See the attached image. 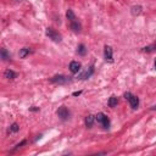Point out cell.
Segmentation results:
<instances>
[{
    "instance_id": "cell-2",
    "label": "cell",
    "mask_w": 156,
    "mask_h": 156,
    "mask_svg": "<svg viewBox=\"0 0 156 156\" xmlns=\"http://www.w3.org/2000/svg\"><path fill=\"white\" fill-rule=\"evenodd\" d=\"M50 82H51V83H55V84H67L71 82V79H70V77L57 75V76H54L53 78H50Z\"/></svg>"
},
{
    "instance_id": "cell-4",
    "label": "cell",
    "mask_w": 156,
    "mask_h": 156,
    "mask_svg": "<svg viewBox=\"0 0 156 156\" xmlns=\"http://www.w3.org/2000/svg\"><path fill=\"white\" fill-rule=\"evenodd\" d=\"M57 116H59V118H60V120L66 121L67 118L70 117V111L67 110V107L60 106V107H59V110H57Z\"/></svg>"
},
{
    "instance_id": "cell-18",
    "label": "cell",
    "mask_w": 156,
    "mask_h": 156,
    "mask_svg": "<svg viewBox=\"0 0 156 156\" xmlns=\"http://www.w3.org/2000/svg\"><path fill=\"white\" fill-rule=\"evenodd\" d=\"M1 59H3L4 61H7V60H10V59H11L10 54L7 53L6 49H1Z\"/></svg>"
},
{
    "instance_id": "cell-10",
    "label": "cell",
    "mask_w": 156,
    "mask_h": 156,
    "mask_svg": "<svg viewBox=\"0 0 156 156\" xmlns=\"http://www.w3.org/2000/svg\"><path fill=\"white\" fill-rule=\"evenodd\" d=\"M96 120L95 116H93V115H88V116L85 117V120H84V123H85V126L88 127V128H91L94 125V121Z\"/></svg>"
},
{
    "instance_id": "cell-5",
    "label": "cell",
    "mask_w": 156,
    "mask_h": 156,
    "mask_svg": "<svg viewBox=\"0 0 156 156\" xmlns=\"http://www.w3.org/2000/svg\"><path fill=\"white\" fill-rule=\"evenodd\" d=\"M93 73H94V67L90 66L88 70H85L84 72H82L81 75H78V78H79V79H88V78L91 77Z\"/></svg>"
},
{
    "instance_id": "cell-6",
    "label": "cell",
    "mask_w": 156,
    "mask_h": 156,
    "mask_svg": "<svg viewBox=\"0 0 156 156\" xmlns=\"http://www.w3.org/2000/svg\"><path fill=\"white\" fill-rule=\"evenodd\" d=\"M104 57H105V60H106V61H110V62L113 61V59H112V48L109 47V45H106V47H105Z\"/></svg>"
},
{
    "instance_id": "cell-1",
    "label": "cell",
    "mask_w": 156,
    "mask_h": 156,
    "mask_svg": "<svg viewBox=\"0 0 156 156\" xmlns=\"http://www.w3.org/2000/svg\"><path fill=\"white\" fill-rule=\"evenodd\" d=\"M95 118H96V121H98V123L104 128V129H107V128L110 127V120H109V117L105 113L100 112V113L96 115Z\"/></svg>"
},
{
    "instance_id": "cell-23",
    "label": "cell",
    "mask_w": 156,
    "mask_h": 156,
    "mask_svg": "<svg viewBox=\"0 0 156 156\" xmlns=\"http://www.w3.org/2000/svg\"><path fill=\"white\" fill-rule=\"evenodd\" d=\"M82 94V91L79 90V91H75V93H73V96H78V95H81Z\"/></svg>"
},
{
    "instance_id": "cell-21",
    "label": "cell",
    "mask_w": 156,
    "mask_h": 156,
    "mask_svg": "<svg viewBox=\"0 0 156 156\" xmlns=\"http://www.w3.org/2000/svg\"><path fill=\"white\" fill-rule=\"evenodd\" d=\"M123 96H125V98L128 100V99H129L131 96H132V94H131V93H125V95H123Z\"/></svg>"
},
{
    "instance_id": "cell-24",
    "label": "cell",
    "mask_w": 156,
    "mask_h": 156,
    "mask_svg": "<svg viewBox=\"0 0 156 156\" xmlns=\"http://www.w3.org/2000/svg\"><path fill=\"white\" fill-rule=\"evenodd\" d=\"M151 110H156V105H155V106H153V107H151Z\"/></svg>"
},
{
    "instance_id": "cell-11",
    "label": "cell",
    "mask_w": 156,
    "mask_h": 156,
    "mask_svg": "<svg viewBox=\"0 0 156 156\" xmlns=\"http://www.w3.org/2000/svg\"><path fill=\"white\" fill-rule=\"evenodd\" d=\"M32 53H33V50H32L31 48H22V49L20 50V54H18V55H20L21 59H25V57H27V56H28L29 54H32Z\"/></svg>"
},
{
    "instance_id": "cell-17",
    "label": "cell",
    "mask_w": 156,
    "mask_h": 156,
    "mask_svg": "<svg viewBox=\"0 0 156 156\" xmlns=\"http://www.w3.org/2000/svg\"><path fill=\"white\" fill-rule=\"evenodd\" d=\"M66 17H67L71 22H73V21L77 20V18H76V15L73 13V11L71 10V9H68V10H67V12H66Z\"/></svg>"
},
{
    "instance_id": "cell-8",
    "label": "cell",
    "mask_w": 156,
    "mask_h": 156,
    "mask_svg": "<svg viewBox=\"0 0 156 156\" xmlns=\"http://www.w3.org/2000/svg\"><path fill=\"white\" fill-rule=\"evenodd\" d=\"M128 101H129V104H131V107L133 109V110H135V109H138V106H139V99L137 98V96H134V95H132L129 99H128Z\"/></svg>"
},
{
    "instance_id": "cell-20",
    "label": "cell",
    "mask_w": 156,
    "mask_h": 156,
    "mask_svg": "<svg viewBox=\"0 0 156 156\" xmlns=\"http://www.w3.org/2000/svg\"><path fill=\"white\" fill-rule=\"evenodd\" d=\"M26 143H27V141H26V140H22V141H21V143H18V144H17V145L15 146V149H13V151H15V150H18V149H20V148H21V146H23V145H25Z\"/></svg>"
},
{
    "instance_id": "cell-22",
    "label": "cell",
    "mask_w": 156,
    "mask_h": 156,
    "mask_svg": "<svg viewBox=\"0 0 156 156\" xmlns=\"http://www.w3.org/2000/svg\"><path fill=\"white\" fill-rule=\"evenodd\" d=\"M29 110H31V111H39V107H37V106H32Z\"/></svg>"
},
{
    "instance_id": "cell-16",
    "label": "cell",
    "mask_w": 156,
    "mask_h": 156,
    "mask_svg": "<svg viewBox=\"0 0 156 156\" xmlns=\"http://www.w3.org/2000/svg\"><path fill=\"white\" fill-rule=\"evenodd\" d=\"M18 131H20V126H18L17 123H12V125L9 127L7 133H9V134H10V133H17Z\"/></svg>"
},
{
    "instance_id": "cell-9",
    "label": "cell",
    "mask_w": 156,
    "mask_h": 156,
    "mask_svg": "<svg viewBox=\"0 0 156 156\" xmlns=\"http://www.w3.org/2000/svg\"><path fill=\"white\" fill-rule=\"evenodd\" d=\"M4 77H5L6 79H15L17 77V73L10 70V68H7V70H5V72H4Z\"/></svg>"
},
{
    "instance_id": "cell-3",
    "label": "cell",
    "mask_w": 156,
    "mask_h": 156,
    "mask_svg": "<svg viewBox=\"0 0 156 156\" xmlns=\"http://www.w3.org/2000/svg\"><path fill=\"white\" fill-rule=\"evenodd\" d=\"M47 35L55 43H60L61 42V35L59 34V32H56L54 28H47Z\"/></svg>"
},
{
    "instance_id": "cell-7",
    "label": "cell",
    "mask_w": 156,
    "mask_h": 156,
    "mask_svg": "<svg viewBox=\"0 0 156 156\" xmlns=\"http://www.w3.org/2000/svg\"><path fill=\"white\" fill-rule=\"evenodd\" d=\"M81 70V62H78V61H72L70 63V71L72 73H78Z\"/></svg>"
},
{
    "instance_id": "cell-15",
    "label": "cell",
    "mask_w": 156,
    "mask_h": 156,
    "mask_svg": "<svg viewBox=\"0 0 156 156\" xmlns=\"http://www.w3.org/2000/svg\"><path fill=\"white\" fill-rule=\"evenodd\" d=\"M109 106L110 107H115V106H117V104H118V99H117V96H115V95H112L111 98L109 99Z\"/></svg>"
},
{
    "instance_id": "cell-25",
    "label": "cell",
    "mask_w": 156,
    "mask_h": 156,
    "mask_svg": "<svg viewBox=\"0 0 156 156\" xmlns=\"http://www.w3.org/2000/svg\"><path fill=\"white\" fill-rule=\"evenodd\" d=\"M154 66H155V70H156V60H155V63H154Z\"/></svg>"
},
{
    "instance_id": "cell-14",
    "label": "cell",
    "mask_w": 156,
    "mask_h": 156,
    "mask_svg": "<svg viewBox=\"0 0 156 156\" xmlns=\"http://www.w3.org/2000/svg\"><path fill=\"white\" fill-rule=\"evenodd\" d=\"M77 54L81 55V56H84V55L87 54V48H85L84 44H79V45H78V48H77Z\"/></svg>"
},
{
    "instance_id": "cell-19",
    "label": "cell",
    "mask_w": 156,
    "mask_h": 156,
    "mask_svg": "<svg viewBox=\"0 0 156 156\" xmlns=\"http://www.w3.org/2000/svg\"><path fill=\"white\" fill-rule=\"evenodd\" d=\"M141 12V6H133L132 7V13L133 15H139V13Z\"/></svg>"
},
{
    "instance_id": "cell-12",
    "label": "cell",
    "mask_w": 156,
    "mask_h": 156,
    "mask_svg": "<svg viewBox=\"0 0 156 156\" xmlns=\"http://www.w3.org/2000/svg\"><path fill=\"white\" fill-rule=\"evenodd\" d=\"M70 27H71V29H72L73 32H76V33L81 32V29H82V26H81V23H79L78 21H73V22H71Z\"/></svg>"
},
{
    "instance_id": "cell-13",
    "label": "cell",
    "mask_w": 156,
    "mask_h": 156,
    "mask_svg": "<svg viewBox=\"0 0 156 156\" xmlns=\"http://www.w3.org/2000/svg\"><path fill=\"white\" fill-rule=\"evenodd\" d=\"M141 51L144 53H153V51H156V42L148 45V47H144L143 49H141Z\"/></svg>"
}]
</instances>
